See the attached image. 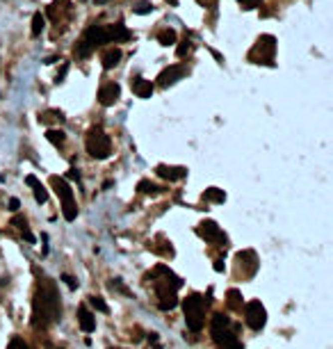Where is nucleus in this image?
Masks as SVG:
<instances>
[{
  "label": "nucleus",
  "mask_w": 333,
  "mask_h": 349,
  "mask_svg": "<svg viewBox=\"0 0 333 349\" xmlns=\"http://www.w3.org/2000/svg\"><path fill=\"white\" fill-rule=\"evenodd\" d=\"M50 183H53L57 196L62 199V215H64V219L66 221H73L75 217H78V208H75L73 189H71V185L66 183L64 178H59V176H53V178H50Z\"/></svg>",
  "instance_id": "6"
},
{
  "label": "nucleus",
  "mask_w": 333,
  "mask_h": 349,
  "mask_svg": "<svg viewBox=\"0 0 333 349\" xmlns=\"http://www.w3.org/2000/svg\"><path fill=\"white\" fill-rule=\"evenodd\" d=\"M228 317H224L221 313H217L212 317V340L219 349H242V345L237 343V338L228 331Z\"/></svg>",
  "instance_id": "4"
},
{
  "label": "nucleus",
  "mask_w": 333,
  "mask_h": 349,
  "mask_svg": "<svg viewBox=\"0 0 333 349\" xmlns=\"http://www.w3.org/2000/svg\"><path fill=\"white\" fill-rule=\"evenodd\" d=\"M166 2H169L171 7H176V5H178V0H166Z\"/></svg>",
  "instance_id": "38"
},
{
  "label": "nucleus",
  "mask_w": 333,
  "mask_h": 349,
  "mask_svg": "<svg viewBox=\"0 0 333 349\" xmlns=\"http://www.w3.org/2000/svg\"><path fill=\"white\" fill-rule=\"evenodd\" d=\"M96 2H98V5H105V2H108V0H96Z\"/></svg>",
  "instance_id": "39"
},
{
  "label": "nucleus",
  "mask_w": 333,
  "mask_h": 349,
  "mask_svg": "<svg viewBox=\"0 0 333 349\" xmlns=\"http://www.w3.org/2000/svg\"><path fill=\"white\" fill-rule=\"evenodd\" d=\"M46 140H48L50 144H55V146H62L66 142V135L62 133V130H53V128H50L48 133H46Z\"/></svg>",
  "instance_id": "21"
},
{
  "label": "nucleus",
  "mask_w": 333,
  "mask_h": 349,
  "mask_svg": "<svg viewBox=\"0 0 333 349\" xmlns=\"http://www.w3.org/2000/svg\"><path fill=\"white\" fill-rule=\"evenodd\" d=\"M196 233H199L201 237H205V240H210V242H224L226 244V235L219 231V226H217L215 221H203V224L196 228Z\"/></svg>",
  "instance_id": "11"
},
{
  "label": "nucleus",
  "mask_w": 333,
  "mask_h": 349,
  "mask_svg": "<svg viewBox=\"0 0 333 349\" xmlns=\"http://www.w3.org/2000/svg\"><path fill=\"white\" fill-rule=\"evenodd\" d=\"M43 27H46V18H43L41 11H34L32 16V37H39L43 32Z\"/></svg>",
  "instance_id": "20"
},
{
  "label": "nucleus",
  "mask_w": 333,
  "mask_h": 349,
  "mask_svg": "<svg viewBox=\"0 0 333 349\" xmlns=\"http://www.w3.org/2000/svg\"><path fill=\"white\" fill-rule=\"evenodd\" d=\"M18 208H21V201H18V199H9V210H11V212H16Z\"/></svg>",
  "instance_id": "34"
},
{
  "label": "nucleus",
  "mask_w": 333,
  "mask_h": 349,
  "mask_svg": "<svg viewBox=\"0 0 333 349\" xmlns=\"http://www.w3.org/2000/svg\"><path fill=\"white\" fill-rule=\"evenodd\" d=\"M185 73H187V71H185V66H180V64L166 66V69L158 75V85H160V87H169V85H173L176 80H180Z\"/></svg>",
  "instance_id": "10"
},
{
  "label": "nucleus",
  "mask_w": 333,
  "mask_h": 349,
  "mask_svg": "<svg viewBox=\"0 0 333 349\" xmlns=\"http://www.w3.org/2000/svg\"><path fill=\"white\" fill-rule=\"evenodd\" d=\"M66 71H69V64H62V69H59V73H57V78H55V82H62V80H64Z\"/></svg>",
  "instance_id": "33"
},
{
  "label": "nucleus",
  "mask_w": 333,
  "mask_h": 349,
  "mask_svg": "<svg viewBox=\"0 0 333 349\" xmlns=\"http://www.w3.org/2000/svg\"><path fill=\"white\" fill-rule=\"evenodd\" d=\"M92 46H89V43L85 41V39H82V41H78L75 43V48H73V53H75V57H89V55H92Z\"/></svg>",
  "instance_id": "23"
},
{
  "label": "nucleus",
  "mask_w": 333,
  "mask_h": 349,
  "mask_svg": "<svg viewBox=\"0 0 333 349\" xmlns=\"http://www.w3.org/2000/svg\"><path fill=\"white\" fill-rule=\"evenodd\" d=\"M183 311H185V322H187V329L192 333H199L203 329V299L199 295H189L187 299L183 301Z\"/></svg>",
  "instance_id": "5"
},
{
  "label": "nucleus",
  "mask_w": 333,
  "mask_h": 349,
  "mask_svg": "<svg viewBox=\"0 0 333 349\" xmlns=\"http://www.w3.org/2000/svg\"><path fill=\"white\" fill-rule=\"evenodd\" d=\"M137 189H140V192H144V194H158V192H162V187H160V185L151 183V180H140V185H137Z\"/></svg>",
  "instance_id": "24"
},
{
  "label": "nucleus",
  "mask_w": 333,
  "mask_h": 349,
  "mask_svg": "<svg viewBox=\"0 0 333 349\" xmlns=\"http://www.w3.org/2000/svg\"><path fill=\"white\" fill-rule=\"evenodd\" d=\"M119 96H121V87H119L117 82H108V85H103L101 89H98V101H101V105H105V108L114 105V103L119 101Z\"/></svg>",
  "instance_id": "8"
},
{
  "label": "nucleus",
  "mask_w": 333,
  "mask_h": 349,
  "mask_svg": "<svg viewBox=\"0 0 333 349\" xmlns=\"http://www.w3.org/2000/svg\"><path fill=\"white\" fill-rule=\"evenodd\" d=\"M85 144H87V153L92 158H96V160H105V158L112 153V142H110V137L105 135V130H103L101 126L89 128Z\"/></svg>",
  "instance_id": "2"
},
{
  "label": "nucleus",
  "mask_w": 333,
  "mask_h": 349,
  "mask_svg": "<svg viewBox=\"0 0 333 349\" xmlns=\"http://www.w3.org/2000/svg\"><path fill=\"white\" fill-rule=\"evenodd\" d=\"M133 92L140 98H151V94H153V85H151V80H144V78H135L133 80Z\"/></svg>",
  "instance_id": "15"
},
{
  "label": "nucleus",
  "mask_w": 333,
  "mask_h": 349,
  "mask_svg": "<svg viewBox=\"0 0 333 349\" xmlns=\"http://www.w3.org/2000/svg\"><path fill=\"white\" fill-rule=\"evenodd\" d=\"M156 174H158L160 178H165V180H169V183H173V180H180V178L187 176V169H185V167L158 165V167H156Z\"/></svg>",
  "instance_id": "12"
},
{
  "label": "nucleus",
  "mask_w": 333,
  "mask_h": 349,
  "mask_svg": "<svg viewBox=\"0 0 333 349\" xmlns=\"http://www.w3.org/2000/svg\"><path fill=\"white\" fill-rule=\"evenodd\" d=\"M158 41H160L162 46H171V43H176V32H173L171 27H166V30H162V32L158 34Z\"/></svg>",
  "instance_id": "22"
},
{
  "label": "nucleus",
  "mask_w": 333,
  "mask_h": 349,
  "mask_svg": "<svg viewBox=\"0 0 333 349\" xmlns=\"http://www.w3.org/2000/svg\"><path fill=\"white\" fill-rule=\"evenodd\" d=\"M7 349H27V345L23 343L21 338H14V340L9 343V347H7Z\"/></svg>",
  "instance_id": "29"
},
{
  "label": "nucleus",
  "mask_w": 333,
  "mask_h": 349,
  "mask_svg": "<svg viewBox=\"0 0 333 349\" xmlns=\"http://www.w3.org/2000/svg\"><path fill=\"white\" fill-rule=\"evenodd\" d=\"M89 304H92L96 311H101V313H110V308H108V304L101 299V297H89Z\"/></svg>",
  "instance_id": "26"
},
{
  "label": "nucleus",
  "mask_w": 333,
  "mask_h": 349,
  "mask_svg": "<svg viewBox=\"0 0 333 349\" xmlns=\"http://www.w3.org/2000/svg\"><path fill=\"white\" fill-rule=\"evenodd\" d=\"M11 224L16 226V228H23V226H27V224H25V219H23V217H14V219H11Z\"/></svg>",
  "instance_id": "35"
},
{
  "label": "nucleus",
  "mask_w": 333,
  "mask_h": 349,
  "mask_svg": "<svg viewBox=\"0 0 333 349\" xmlns=\"http://www.w3.org/2000/svg\"><path fill=\"white\" fill-rule=\"evenodd\" d=\"M274 53H276V39L272 34H260L256 46L249 50V62L274 66Z\"/></svg>",
  "instance_id": "3"
},
{
  "label": "nucleus",
  "mask_w": 333,
  "mask_h": 349,
  "mask_svg": "<svg viewBox=\"0 0 333 349\" xmlns=\"http://www.w3.org/2000/svg\"><path fill=\"white\" fill-rule=\"evenodd\" d=\"M66 176H69V178H80V172H78V169H75V167H71V169H69V174H66Z\"/></svg>",
  "instance_id": "36"
},
{
  "label": "nucleus",
  "mask_w": 333,
  "mask_h": 349,
  "mask_svg": "<svg viewBox=\"0 0 333 349\" xmlns=\"http://www.w3.org/2000/svg\"><path fill=\"white\" fill-rule=\"evenodd\" d=\"M244 317H247V324L253 331H260L265 327V322H267V313H265L260 301H249L244 306Z\"/></svg>",
  "instance_id": "7"
},
{
  "label": "nucleus",
  "mask_w": 333,
  "mask_h": 349,
  "mask_svg": "<svg viewBox=\"0 0 333 349\" xmlns=\"http://www.w3.org/2000/svg\"><path fill=\"white\" fill-rule=\"evenodd\" d=\"M215 272H224V260H215Z\"/></svg>",
  "instance_id": "37"
},
{
  "label": "nucleus",
  "mask_w": 333,
  "mask_h": 349,
  "mask_svg": "<svg viewBox=\"0 0 333 349\" xmlns=\"http://www.w3.org/2000/svg\"><path fill=\"white\" fill-rule=\"evenodd\" d=\"M237 2H242V5H244V9H253V7L258 5L260 0H237Z\"/></svg>",
  "instance_id": "32"
},
{
  "label": "nucleus",
  "mask_w": 333,
  "mask_h": 349,
  "mask_svg": "<svg viewBox=\"0 0 333 349\" xmlns=\"http://www.w3.org/2000/svg\"><path fill=\"white\" fill-rule=\"evenodd\" d=\"M112 288H117L119 292H124V295H128V288H126V285L121 283V279H114V281H112Z\"/></svg>",
  "instance_id": "30"
},
{
  "label": "nucleus",
  "mask_w": 333,
  "mask_h": 349,
  "mask_svg": "<svg viewBox=\"0 0 333 349\" xmlns=\"http://www.w3.org/2000/svg\"><path fill=\"white\" fill-rule=\"evenodd\" d=\"M133 11L135 14H151V11H153V5H151V2H140Z\"/></svg>",
  "instance_id": "28"
},
{
  "label": "nucleus",
  "mask_w": 333,
  "mask_h": 349,
  "mask_svg": "<svg viewBox=\"0 0 333 349\" xmlns=\"http://www.w3.org/2000/svg\"><path fill=\"white\" fill-rule=\"evenodd\" d=\"M78 322H80V329L85 333H92L94 329H96V320H94L92 313L87 311V306H80V311H78Z\"/></svg>",
  "instance_id": "14"
},
{
  "label": "nucleus",
  "mask_w": 333,
  "mask_h": 349,
  "mask_svg": "<svg viewBox=\"0 0 333 349\" xmlns=\"http://www.w3.org/2000/svg\"><path fill=\"white\" fill-rule=\"evenodd\" d=\"M59 299H57V292H55V285L53 283H43L39 285L37 295H34V320L32 324L34 327H46L50 324L53 320L59 317Z\"/></svg>",
  "instance_id": "1"
},
{
  "label": "nucleus",
  "mask_w": 333,
  "mask_h": 349,
  "mask_svg": "<svg viewBox=\"0 0 333 349\" xmlns=\"http://www.w3.org/2000/svg\"><path fill=\"white\" fill-rule=\"evenodd\" d=\"M64 114L59 112V110H46V112L39 114V124L48 126V124H64Z\"/></svg>",
  "instance_id": "17"
},
{
  "label": "nucleus",
  "mask_w": 333,
  "mask_h": 349,
  "mask_svg": "<svg viewBox=\"0 0 333 349\" xmlns=\"http://www.w3.org/2000/svg\"><path fill=\"white\" fill-rule=\"evenodd\" d=\"M119 59H121V50L119 48H110V50H105L103 53V69L105 71H110V69H114V66L119 64Z\"/></svg>",
  "instance_id": "18"
},
{
  "label": "nucleus",
  "mask_w": 333,
  "mask_h": 349,
  "mask_svg": "<svg viewBox=\"0 0 333 349\" xmlns=\"http://www.w3.org/2000/svg\"><path fill=\"white\" fill-rule=\"evenodd\" d=\"M203 199L205 201H212V203H224L226 201V194L224 189H217V187H210L203 192Z\"/></svg>",
  "instance_id": "19"
},
{
  "label": "nucleus",
  "mask_w": 333,
  "mask_h": 349,
  "mask_svg": "<svg viewBox=\"0 0 333 349\" xmlns=\"http://www.w3.org/2000/svg\"><path fill=\"white\" fill-rule=\"evenodd\" d=\"M25 183L30 185V187H34V199H37V203H46V201H48V192H46V187L37 180V176H27Z\"/></svg>",
  "instance_id": "16"
},
{
  "label": "nucleus",
  "mask_w": 333,
  "mask_h": 349,
  "mask_svg": "<svg viewBox=\"0 0 333 349\" xmlns=\"http://www.w3.org/2000/svg\"><path fill=\"white\" fill-rule=\"evenodd\" d=\"M228 304L231 308H240L242 306V295L237 290H228Z\"/></svg>",
  "instance_id": "27"
},
{
  "label": "nucleus",
  "mask_w": 333,
  "mask_h": 349,
  "mask_svg": "<svg viewBox=\"0 0 333 349\" xmlns=\"http://www.w3.org/2000/svg\"><path fill=\"white\" fill-rule=\"evenodd\" d=\"M62 281H64V283L69 285L71 290H75V288H78V283H75V279H73V276H69V274H64V276H62Z\"/></svg>",
  "instance_id": "31"
},
{
  "label": "nucleus",
  "mask_w": 333,
  "mask_h": 349,
  "mask_svg": "<svg viewBox=\"0 0 333 349\" xmlns=\"http://www.w3.org/2000/svg\"><path fill=\"white\" fill-rule=\"evenodd\" d=\"M189 50H192V41H189V39H183V41L178 43L176 55H178V57H185V55H187Z\"/></svg>",
  "instance_id": "25"
},
{
  "label": "nucleus",
  "mask_w": 333,
  "mask_h": 349,
  "mask_svg": "<svg viewBox=\"0 0 333 349\" xmlns=\"http://www.w3.org/2000/svg\"><path fill=\"white\" fill-rule=\"evenodd\" d=\"M85 39L87 43H89V46H92V48H96V46H103V43H110L108 41V30H105V27L103 25H89L85 30Z\"/></svg>",
  "instance_id": "9"
},
{
  "label": "nucleus",
  "mask_w": 333,
  "mask_h": 349,
  "mask_svg": "<svg viewBox=\"0 0 333 349\" xmlns=\"http://www.w3.org/2000/svg\"><path fill=\"white\" fill-rule=\"evenodd\" d=\"M105 30H108V41H114V43L128 41V39L133 37V32H130L124 23H114V25H108Z\"/></svg>",
  "instance_id": "13"
}]
</instances>
